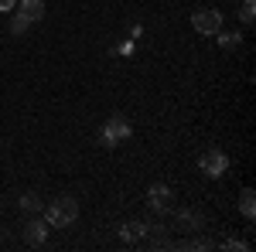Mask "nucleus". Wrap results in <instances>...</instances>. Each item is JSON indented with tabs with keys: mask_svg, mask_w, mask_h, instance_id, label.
Masks as SVG:
<instances>
[{
	"mask_svg": "<svg viewBox=\"0 0 256 252\" xmlns=\"http://www.w3.org/2000/svg\"><path fill=\"white\" fill-rule=\"evenodd\" d=\"M192 27H195L198 34H205V38H216L218 31H222V14L212 10V7H202L192 14Z\"/></svg>",
	"mask_w": 256,
	"mask_h": 252,
	"instance_id": "nucleus-2",
	"label": "nucleus"
},
{
	"mask_svg": "<svg viewBox=\"0 0 256 252\" xmlns=\"http://www.w3.org/2000/svg\"><path fill=\"white\" fill-rule=\"evenodd\" d=\"M171 201H174L171 188H164V184H154V188H150V208H154V212H168Z\"/></svg>",
	"mask_w": 256,
	"mask_h": 252,
	"instance_id": "nucleus-5",
	"label": "nucleus"
},
{
	"mask_svg": "<svg viewBox=\"0 0 256 252\" xmlns=\"http://www.w3.org/2000/svg\"><path fill=\"white\" fill-rule=\"evenodd\" d=\"M198 167H202V174H208V177H222L226 167H229V157L222 154V150H205V154L198 157Z\"/></svg>",
	"mask_w": 256,
	"mask_h": 252,
	"instance_id": "nucleus-3",
	"label": "nucleus"
},
{
	"mask_svg": "<svg viewBox=\"0 0 256 252\" xmlns=\"http://www.w3.org/2000/svg\"><path fill=\"white\" fill-rule=\"evenodd\" d=\"M126 136H130V123L123 116L106 119V126H102V147H116L120 140H126Z\"/></svg>",
	"mask_w": 256,
	"mask_h": 252,
	"instance_id": "nucleus-4",
	"label": "nucleus"
},
{
	"mask_svg": "<svg viewBox=\"0 0 256 252\" xmlns=\"http://www.w3.org/2000/svg\"><path fill=\"white\" fill-rule=\"evenodd\" d=\"M28 24H31V20H28V17H20V14H18V17L10 20V31H14V34H24V31H28Z\"/></svg>",
	"mask_w": 256,
	"mask_h": 252,
	"instance_id": "nucleus-13",
	"label": "nucleus"
},
{
	"mask_svg": "<svg viewBox=\"0 0 256 252\" xmlns=\"http://www.w3.org/2000/svg\"><path fill=\"white\" fill-rule=\"evenodd\" d=\"M144 232H147V225H144V222H130V225H123V229H120L123 242H137V239H144Z\"/></svg>",
	"mask_w": 256,
	"mask_h": 252,
	"instance_id": "nucleus-8",
	"label": "nucleus"
},
{
	"mask_svg": "<svg viewBox=\"0 0 256 252\" xmlns=\"http://www.w3.org/2000/svg\"><path fill=\"white\" fill-rule=\"evenodd\" d=\"M24 239H28L31 246H41V242L48 239V229H44V222H28V225H24Z\"/></svg>",
	"mask_w": 256,
	"mask_h": 252,
	"instance_id": "nucleus-6",
	"label": "nucleus"
},
{
	"mask_svg": "<svg viewBox=\"0 0 256 252\" xmlns=\"http://www.w3.org/2000/svg\"><path fill=\"white\" fill-rule=\"evenodd\" d=\"M18 7V0H0V10H14Z\"/></svg>",
	"mask_w": 256,
	"mask_h": 252,
	"instance_id": "nucleus-15",
	"label": "nucleus"
},
{
	"mask_svg": "<svg viewBox=\"0 0 256 252\" xmlns=\"http://www.w3.org/2000/svg\"><path fill=\"white\" fill-rule=\"evenodd\" d=\"M20 208H24V212H38V208H41L38 194H24V198H20Z\"/></svg>",
	"mask_w": 256,
	"mask_h": 252,
	"instance_id": "nucleus-11",
	"label": "nucleus"
},
{
	"mask_svg": "<svg viewBox=\"0 0 256 252\" xmlns=\"http://www.w3.org/2000/svg\"><path fill=\"white\" fill-rule=\"evenodd\" d=\"M44 218H48V225H72V222H76V218H79V205H76V201H72V198H58V201H52V205H48V215H44Z\"/></svg>",
	"mask_w": 256,
	"mask_h": 252,
	"instance_id": "nucleus-1",
	"label": "nucleus"
},
{
	"mask_svg": "<svg viewBox=\"0 0 256 252\" xmlns=\"http://www.w3.org/2000/svg\"><path fill=\"white\" fill-rule=\"evenodd\" d=\"M239 212L246 215V218H253V215H256V194H253V188H246V191L239 194Z\"/></svg>",
	"mask_w": 256,
	"mask_h": 252,
	"instance_id": "nucleus-9",
	"label": "nucleus"
},
{
	"mask_svg": "<svg viewBox=\"0 0 256 252\" xmlns=\"http://www.w3.org/2000/svg\"><path fill=\"white\" fill-rule=\"evenodd\" d=\"M239 17L246 20V24H253V17H256V3H253V0H242V7H239Z\"/></svg>",
	"mask_w": 256,
	"mask_h": 252,
	"instance_id": "nucleus-10",
	"label": "nucleus"
},
{
	"mask_svg": "<svg viewBox=\"0 0 256 252\" xmlns=\"http://www.w3.org/2000/svg\"><path fill=\"white\" fill-rule=\"evenodd\" d=\"M226 249H236V252H246V242H239V239H229V242H226Z\"/></svg>",
	"mask_w": 256,
	"mask_h": 252,
	"instance_id": "nucleus-14",
	"label": "nucleus"
},
{
	"mask_svg": "<svg viewBox=\"0 0 256 252\" xmlns=\"http://www.w3.org/2000/svg\"><path fill=\"white\" fill-rule=\"evenodd\" d=\"M218 44H222L226 51H232V48H239V34H222V31H218Z\"/></svg>",
	"mask_w": 256,
	"mask_h": 252,
	"instance_id": "nucleus-12",
	"label": "nucleus"
},
{
	"mask_svg": "<svg viewBox=\"0 0 256 252\" xmlns=\"http://www.w3.org/2000/svg\"><path fill=\"white\" fill-rule=\"evenodd\" d=\"M18 14H20V17H28V20H38V17H44V3H41V0H24Z\"/></svg>",
	"mask_w": 256,
	"mask_h": 252,
	"instance_id": "nucleus-7",
	"label": "nucleus"
}]
</instances>
